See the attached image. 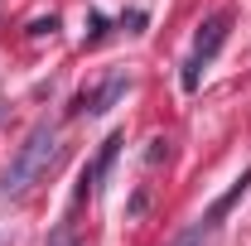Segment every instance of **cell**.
<instances>
[{
	"mask_svg": "<svg viewBox=\"0 0 251 246\" xmlns=\"http://www.w3.org/2000/svg\"><path fill=\"white\" fill-rule=\"evenodd\" d=\"M53 154H58V125H53V121H39L29 135H25V145L15 150L10 169L0 174V198H25V193L49 174Z\"/></svg>",
	"mask_w": 251,
	"mask_h": 246,
	"instance_id": "1",
	"label": "cell"
},
{
	"mask_svg": "<svg viewBox=\"0 0 251 246\" xmlns=\"http://www.w3.org/2000/svg\"><path fill=\"white\" fill-rule=\"evenodd\" d=\"M227 29H232V10H218V15L203 20V29H198V39H193V53H188V63H184V92L198 87L203 68L218 58V49L227 44Z\"/></svg>",
	"mask_w": 251,
	"mask_h": 246,
	"instance_id": "2",
	"label": "cell"
},
{
	"mask_svg": "<svg viewBox=\"0 0 251 246\" xmlns=\"http://www.w3.org/2000/svg\"><path fill=\"white\" fill-rule=\"evenodd\" d=\"M121 145H126L121 135H106V140H101L97 159L82 169V179H77V193H73V203H82V198H92V193H97V184L106 179V169H111V159H116V150H121Z\"/></svg>",
	"mask_w": 251,
	"mask_h": 246,
	"instance_id": "3",
	"label": "cell"
},
{
	"mask_svg": "<svg viewBox=\"0 0 251 246\" xmlns=\"http://www.w3.org/2000/svg\"><path fill=\"white\" fill-rule=\"evenodd\" d=\"M126 92V77H106L101 87H92V92H77V101H73V116H101V111H111V101Z\"/></svg>",
	"mask_w": 251,
	"mask_h": 246,
	"instance_id": "4",
	"label": "cell"
},
{
	"mask_svg": "<svg viewBox=\"0 0 251 246\" xmlns=\"http://www.w3.org/2000/svg\"><path fill=\"white\" fill-rule=\"evenodd\" d=\"M247 188H251V164L242 169V179H237V184H232V188H227V193L218 198V203L203 213V227H208V232H213V227H222V217H227L232 208H237V203H242V198H247Z\"/></svg>",
	"mask_w": 251,
	"mask_h": 246,
	"instance_id": "5",
	"label": "cell"
},
{
	"mask_svg": "<svg viewBox=\"0 0 251 246\" xmlns=\"http://www.w3.org/2000/svg\"><path fill=\"white\" fill-rule=\"evenodd\" d=\"M203 242H208V227L198 222V227H188V232H179V237H174L169 246H203Z\"/></svg>",
	"mask_w": 251,
	"mask_h": 246,
	"instance_id": "6",
	"label": "cell"
},
{
	"mask_svg": "<svg viewBox=\"0 0 251 246\" xmlns=\"http://www.w3.org/2000/svg\"><path fill=\"white\" fill-rule=\"evenodd\" d=\"M145 159H150V164H159V159H169V140H150V150H145Z\"/></svg>",
	"mask_w": 251,
	"mask_h": 246,
	"instance_id": "7",
	"label": "cell"
}]
</instances>
